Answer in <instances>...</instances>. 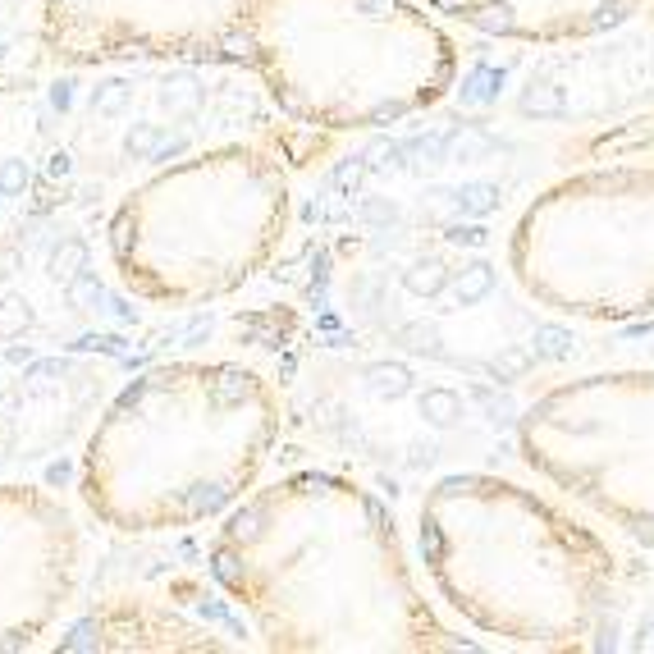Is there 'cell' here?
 I'll use <instances>...</instances> for the list:
<instances>
[{
    "instance_id": "44dd1931",
    "label": "cell",
    "mask_w": 654,
    "mask_h": 654,
    "mask_svg": "<svg viewBox=\"0 0 654 654\" xmlns=\"http://www.w3.org/2000/svg\"><path fill=\"white\" fill-rule=\"evenodd\" d=\"M412 467H430L435 462V444H412Z\"/></svg>"
},
{
    "instance_id": "7c38bea8",
    "label": "cell",
    "mask_w": 654,
    "mask_h": 654,
    "mask_svg": "<svg viewBox=\"0 0 654 654\" xmlns=\"http://www.w3.org/2000/svg\"><path fill=\"white\" fill-rule=\"evenodd\" d=\"M408 156L417 165H444V161H449V138H444V133L417 138V142H408Z\"/></svg>"
},
{
    "instance_id": "7a4b0ae2",
    "label": "cell",
    "mask_w": 654,
    "mask_h": 654,
    "mask_svg": "<svg viewBox=\"0 0 654 654\" xmlns=\"http://www.w3.org/2000/svg\"><path fill=\"white\" fill-rule=\"evenodd\" d=\"M563 110H568V101H563V92L554 83H531L522 92V115L531 119H558Z\"/></svg>"
},
{
    "instance_id": "8fae6325",
    "label": "cell",
    "mask_w": 654,
    "mask_h": 654,
    "mask_svg": "<svg viewBox=\"0 0 654 654\" xmlns=\"http://www.w3.org/2000/svg\"><path fill=\"white\" fill-rule=\"evenodd\" d=\"M472 23L481 28V33H499V37H508L517 28L508 5H481V10H472Z\"/></svg>"
},
{
    "instance_id": "277c9868",
    "label": "cell",
    "mask_w": 654,
    "mask_h": 654,
    "mask_svg": "<svg viewBox=\"0 0 654 654\" xmlns=\"http://www.w3.org/2000/svg\"><path fill=\"white\" fill-rule=\"evenodd\" d=\"M494 151V138L481 129H458L449 133V161H485Z\"/></svg>"
},
{
    "instance_id": "83f0119b",
    "label": "cell",
    "mask_w": 654,
    "mask_h": 654,
    "mask_svg": "<svg viewBox=\"0 0 654 654\" xmlns=\"http://www.w3.org/2000/svg\"><path fill=\"white\" fill-rule=\"evenodd\" d=\"M636 536L650 540V545H654V522H641V526H636Z\"/></svg>"
},
{
    "instance_id": "ac0fdd59",
    "label": "cell",
    "mask_w": 654,
    "mask_h": 654,
    "mask_svg": "<svg viewBox=\"0 0 654 654\" xmlns=\"http://www.w3.org/2000/svg\"><path fill=\"white\" fill-rule=\"evenodd\" d=\"M366 174V165L362 161H348V165H339V174H334V183L339 188H357V179Z\"/></svg>"
},
{
    "instance_id": "30bf717a",
    "label": "cell",
    "mask_w": 654,
    "mask_h": 654,
    "mask_svg": "<svg viewBox=\"0 0 654 654\" xmlns=\"http://www.w3.org/2000/svg\"><path fill=\"white\" fill-rule=\"evenodd\" d=\"M531 357H536V353H526V348H508V353H499L490 366H485V376L517 380V376H526V371H531Z\"/></svg>"
},
{
    "instance_id": "9a60e30c",
    "label": "cell",
    "mask_w": 654,
    "mask_h": 654,
    "mask_svg": "<svg viewBox=\"0 0 654 654\" xmlns=\"http://www.w3.org/2000/svg\"><path fill=\"white\" fill-rule=\"evenodd\" d=\"M627 10H632V0H609V5L595 14V23H590V28H613V23L627 19Z\"/></svg>"
},
{
    "instance_id": "3957f363",
    "label": "cell",
    "mask_w": 654,
    "mask_h": 654,
    "mask_svg": "<svg viewBox=\"0 0 654 654\" xmlns=\"http://www.w3.org/2000/svg\"><path fill=\"white\" fill-rule=\"evenodd\" d=\"M366 385H371V394H380V398H403L412 389V376H408V366L380 362V366L366 371Z\"/></svg>"
},
{
    "instance_id": "ffe728a7",
    "label": "cell",
    "mask_w": 654,
    "mask_h": 654,
    "mask_svg": "<svg viewBox=\"0 0 654 654\" xmlns=\"http://www.w3.org/2000/svg\"><path fill=\"white\" fill-rule=\"evenodd\" d=\"M362 215H366V220H380V225H389V220H394V206H385V202H366V206H362Z\"/></svg>"
},
{
    "instance_id": "4fadbf2b",
    "label": "cell",
    "mask_w": 654,
    "mask_h": 654,
    "mask_svg": "<svg viewBox=\"0 0 654 654\" xmlns=\"http://www.w3.org/2000/svg\"><path fill=\"white\" fill-rule=\"evenodd\" d=\"M403 344H408L412 353H435V357H444L440 334L430 330V325H403Z\"/></svg>"
},
{
    "instance_id": "484cf974",
    "label": "cell",
    "mask_w": 654,
    "mask_h": 654,
    "mask_svg": "<svg viewBox=\"0 0 654 654\" xmlns=\"http://www.w3.org/2000/svg\"><path fill=\"white\" fill-rule=\"evenodd\" d=\"M398 115H403V106H380L371 119H376V124H385V119H398Z\"/></svg>"
},
{
    "instance_id": "d4e9b609",
    "label": "cell",
    "mask_w": 654,
    "mask_h": 654,
    "mask_svg": "<svg viewBox=\"0 0 654 654\" xmlns=\"http://www.w3.org/2000/svg\"><path fill=\"white\" fill-rule=\"evenodd\" d=\"M366 517H371V522H376V526H385V508H380L376 499H366Z\"/></svg>"
},
{
    "instance_id": "ba28073f",
    "label": "cell",
    "mask_w": 654,
    "mask_h": 654,
    "mask_svg": "<svg viewBox=\"0 0 654 654\" xmlns=\"http://www.w3.org/2000/svg\"><path fill=\"white\" fill-rule=\"evenodd\" d=\"M536 357H549V362H563L572 353V334L558 330V325H536Z\"/></svg>"
},
{
    "instance_id": "52a82bcc",
    "label": "cell",
    "mask_w": 654,
    "mask_h": 654,
    "mask_svg": "<svg viewBox=\"0 0 654 654\" xmlns=\"http://www.w3.org/2000/svg\"><path fill=\"white\" fill-rule=\"evenodd\" d=\"M453 202H458L462 215H490L499 206V188L494 183H462L458 193H453Z\"/></svg>"
},
{
    "instance_id": "5b68a950",
    "label": "cell",
    "mask_w": 654,
    "mask_h": 654,
    "mask_svg": "<svg viewBox=\"0 0 654 654\" xmlns=\"http://www.w3.org/2000/svg\"><path fill=\"white\" fill-rule=\"evenodd\" d=\"M421 417H430L435 426H453L462 417V398L453 389H426L421 394Z\"/></svg>"
},
{
    "instance_id": "4316f807",
    "label": "cell",
    "mask_w": 654,
    "mask_h": 654,
    "mask_svg": "<svg viewBox=\"0 0 654 654\" xmlns=\"http://www.w3.org/2000/svg\"><path fill=\"white\" fill-rule=\"evenodd\" d=\"M636 645H641V650H654V622H645V627H641V641H636Z\"/></svg>"
},
{
    "instance_id": "603a6c76",
    "label": "cell",
    "mask_w": 654,
    "mask_h": 654,
    "mask_svg": "<svg viewBox=\"0 0 654 654\" xmlns=\"http://www.w3.org/2000/svg\"><path fill=\"white\" fill-rule=\"evenodd\" d=\"M357 5L371 10V14H389V10H394V0H357Z\"/></svg>"
},
{
    "instance_id": "9c48e42d",
    "label": "cell",
    "mask_w": 654,
    "mask_h": 654,
    "mask_svg": "<svg viewBox=\"0 0 654 654\" xmlns=\"http://www.w3.org/2000/svg\"><path fill=\"white\" fill-rule=\"evenodd\" d=\"M444 284H449V275H444L440 261H417V266L408 270V289L412 293H426V298H435Z\"/></svg>"
},
{
    "instance_id": "d6986e66",
    "label": "cell",
    "mask_w": 654,
    "mask_h": 654,
    "mask_svg": "<svg viewBox=\"0 0 654 654\" xmlns=\"http://www.w3.org/2000/svg\"><path fill=\"white\" fill-rule=\"evenodd\" d=\"M19 321H23V307L19 302H5V311H0V334H14Z\"/></svg>"
},
{
    "instance_id": "5bb4252c",
    "label": "cell",
    "mask_w": 654,
    "mask_h": 654,
    "mask_svg": "<svg viewBox=\"0 0 654 654\" xmlns=\"http://www.w3.org/2000/svg\"><path fill=\"white\" fill-rule=\"evenodd\" d=\"M476 403H481V408L485 412H490V417L494 421H504V426H508V421H513V398H504V394H494V389L490 385H476Z\"/></svg>"
},
{
    "instance_id": "7402d4cb",
    "label": "cell",
    "mask_w": 654,
    "mask_h": 654,
    "mask_svg": "<svg viewBox=\"0 0 654 654\" xmlns=\"http://www.w3.org/2000/svg\"><path fill=\"white\" fill-rule=\"evenodd\" d=\"M119 101H124V87L110 83V92H101V97H97V110H115Z\"/></svg>"
},
{
    "instance_id": "e0dca14e",
    "label": "cell",
    "mask_w": 654,
    "mask_h": 654,
    "mask_svg": "<svg viewBox=\"0 0 654 654\" xmlns=\"http://www.w3.org/2000/svg\"><path fill=\"white\" fill-rule=\"evenodd\" d=\"M421 549H426V558H430V563H440V554H444V540H440V526H435V522H426V526H421Z\"/></svg>"
},
{
    "instance_id": "2e32d148",
    "label": "cell",
    "mask_w": 654,
    "mask_h": 654,
    "mask_svg": "<svg viewBox=\"0 0 654 654\" xmlns=\"http://www.w3.org/2000/svg\"><path fill=\"white\" fill-rule=\"evenodd\" d=\"M485 229L481 225H453L449 229V243H458V247H485Z\"/></svg>"
},
{
    "instance_id": "8992f818",
    "label": "cell",
    "mask_w": 654,
    "mask_h": 654,
    "mask_svg": "<svg viewBox=\"0 0 654 654\" xmlns=\"http://www.w3.org/2000/svg\"><path fill=\"white\" fill-rule=\"evenodd\" d=\"M490 289H494V266H485V261H476V266H467L462 270V279H458V302L462 307H472V302H481V298H490Z\"/></svg>"
},
{
    "instance_id": "6da1fadb",
    "label": "cell",
    "mask_w": 654,
    "mask_h": 654,
    "mask_svg": "<svg viewBox=\"0 0 654 654\" xmlns=\"http://www.w3.org/2000/svg\"><path fill=\"white\" fill-rule=\"evenodd\" d=\"M499 87H504V69H472V74L462 78V106H490L499 97Z\"/></svg>"
},
{
    "instance_id": "cb8c5ba5",
    "label": "cell",
    "mask_w": 654,
    "mask_h": 654,
    "mask_svg": "<svg viewBox=\"0 0 654 654\" xmlns=\"http://www.w3.org/2000/svg\"><path fill=\"white\" fill-rule=\"evenodd\" d=\"M440 10H449V14H462V10H472V0H435Z\"/></svg>"
}]
</instances>
